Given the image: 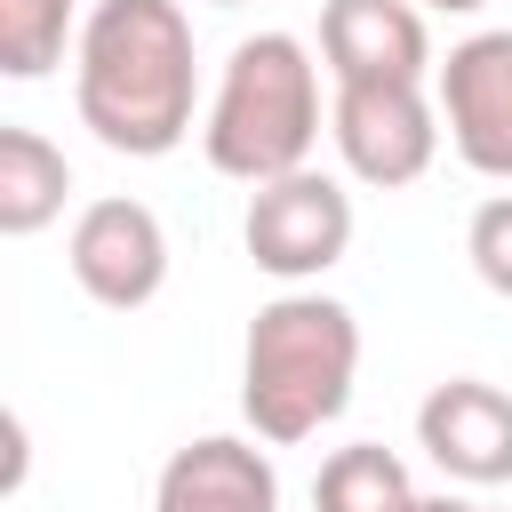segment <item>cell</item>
I'll return each mask as SVG.
<instances>
[{"instance_id": "obj_7", "label": "cell", "mask_w": 512, "mask_h": 512, "mask_svg": "<svg viewBox=\"0 0 512 512\" xmlns=\"http://www.w3.org/2000/svg\"><path fill=\"white\" fill-rule=\"evenodd\" d=\"M64 264L80 280L88 304L104 312H144L160 288H168V232L144 200H88L72 216V240H64Z\"/></svg>"}, {"instance_id": "obj_8", "label": "cell", "mask_w": 512, "mask_h": 512, "mask_svg": "<svg viewBox=\"0 0 512 512\" xmlns=\"http://www.w3.org/2000/svg\"><path fill=\"white\" fill-rule=\"evenodd\" d=\"M416 448L464 488H504L512 480V392L488 376L432 384L416 408Z\"/></svg>"}, {"instance_id": "obj_2", "label": "cell", "mask_w": 512, "mask_h": 512, "mask_svg": "<svg viewBox=\"0 0 512 512\" xmlns=\"http://www.w3.org/2000/svg\"><path fill=\"white\" fill-rule=\"evenodd\" d=\"M360 376V320L352 304L320 288H280L256 304L248 344H240V416L264 448H296L320 424L344 416Z\"/></svg>"}, {"instance_id": "obj_12", "label": "cell", "mask_w": 512, "mask_h": 512, "mask_svg": "<svg viewBox=\"0 0 512 512\" xmlns=\"http://www.w3.org/2000/svg\"><path fill=\"white\" fill-rule=\"evenodd\" d=\"M408 496H416L408 464L392 448H376V440L336 448L320 464V480H312V512H408Z\"/></svg>"}, {"instance_id": "obj_13", "label": "cell", "mask_w": 512, "mask_h": 512, "mask_svg": "<svg viewBox=\"0 0 512 512\" xmlns=\"http://www.w3.org/2000/svg\"><path fill=\"white\" fill-rule=\"evenodd\" d=\"M80 0H0V72L8 80H48L64 48H80Z\"/></svg>"}, {"instance_id": "obj_9", "label": "cell", "mask_w": 512, "mask_h": 512, "mask_svg": "<svg viewBox=\"0 0 512 512\" xmlns=\"http://www.w3.org/2000/svg\"><path fill=\"white\" fill-rule=\"evenodd\" d=\"M320 64L336 88L368 80H432V32L416 0H328L320 8Z\"/></svg>"}, {"instance_id": "obj_1", "label": "cell", "mask_w": 512, "mask_h": 512, "mask_svg": "<svg viewBox=\"0 0 512 512\" xmlns=\"http://www.w3.org/2000/svg\"><path fill=\"white\" fill-rule=\"evenodd\" d=\"M192 16L176 0H96L72 48V104L104 152L168 160L192 136Z\"/></svg>"}, {"instance_id": "obj_18", "label": "cell", "mask_w": 512, "mask_h": 512, "mask_svg": "<svg viewBox=\"0 0 512 512\" xmlns=\"http://www.w3.org/2000/svg\"><path fill=\"white\" fill-rule=\"evenodd\" d=\"M480 512H512V504H480Z\"/></svg>"}, {"instance_id": "obj_14", "label": "cell", "mask_w": 512, "mask_h": 512, "mask_svg": "<svg viewBox=\"0 0 512 512\" xmlns=\"http://www.w3.org/2000/svg\"><path fill=\"white\" fill-rule=\"evenodd\" d=\"M464 256H472L480 288L512 296V192H496V200L472 208V224H464Z\"/></svg>"}, {"instance_id": "obj_17", "label": "cell", "mask_w": 512, "mask_h": 512, "mask_svg": "<svg viewBox=\"0 0 512 512\" xmlns=\"http://www.w3.org/2000/svg\"><path fill=\"white\" fill-rule=\"evenodd\" d=\"M208 8H248V0H208Z\"/></svg>"}, {"instance_id": "obj_11", "label": "cell", "mask_w": 512, "mask_h": 512, "mask_svg": "<svg viewBox=\"0 0 512 512\" xmlns=\"http://www.w3.org/2000/svg\"><path fill=\"white\" fill-rule=\"evenodd\" d=\"M64 192H72V160L40 128H0V232L8 240L48 232L64 216Z\"/></svg>"}, {"instance_id": "obj_10", "label": "cell", "mask_w": 512, "mask_h": 512, "mask_svg": "<svg viewBox=\"0 0 512 512\" xmlns=\"http://www.w3.org/2000/svg\"><path fill=\"white\" fill-rule=\"evenodd\" d=\"M152 512H280V472H272V456L256 440L200 432L160 464Z\"/></svg>"}, {"instance_id": "obj_6", "label": "cell", "mask_w": 512, "mask_h": 512, "mask_svg": "<svg viewBox=\"0 0 512 512\" xmlns=\"http://www.w3.org/2000/svg\"><path fill=\"white\" fill-rule=\"evenodd\" d=\"M432 96H440V128H448L456 160L472 176L512 184V24L456 40L432 64Z\"/></svg>"}, {"instance_id": "obj_16", "label": "cell", "mask_w": 512, "mask_h": 512, "mask_svg": "<svg viewBox=\"0 0 512 512\" xmlns=\"http://www.w3.org/2000/svg\"><path fill=\"white\" fill-rule=\"evenodd\" d=\"M416 8H440V16H480L488 0H416Z\"/></svg>"}, {"instance_id": "obj_4", "label": "cell", "mask_w": 512, "mask_h": 512, "mask_svg": "<svg viewBox=\"0 0 512 512\" xmlns=\"http://www.w3.org/2000/svg\"><path fill=\"white\" fill-rule=\"evenodd\" d=\"M240 240L256 272H272L280 288H312L352 248V192L328 168H288L272 184H248Z\"/></svg>"}, {"instance_id": "obj_5", "label": "cell", "mask_w": 512, "mask_h": 512, "mask_svg": "<svg viewBox=\"0 0 512 512\" xmlns=\"http://www.w3.org/2000/svg\"><path fill=\"white\" fill-rule=\"evenodd\" d=\"M328 136H336V160L352 168V184L400 192V184H416L440 160V96H424V80L336 88Z\"/></svg>"}, {"instance_id": "obj_3", "label": "cell", "mask_w": 512, "mask_h": 512, "mask_svg": "<svg viewBox=\"0 0 512 512\" xmlns=\"http://www.w3.org/2000/svg\"><path fill=\"white\" fill-rule=\"evenodd\" d=\"M208 168L232 184H272L288 168H312L320 144V64L296 32H248L224 56V80L200 120Z\"/></svg>"}, {"instance_id": "obj_15", "label": "cell", "mask_w": 512, "mask_h": 512, "mask_svg": "<svg viewBox=\"0 0 512 512\" xmlns=\"http://www.w3.org/2000/svg\"><path fill=\"white\" fill-rule=\"evenodd\" d=\"M408 512H480V504H464V496L440 488V496H408Z\"/></svg>"}]
</instances>
